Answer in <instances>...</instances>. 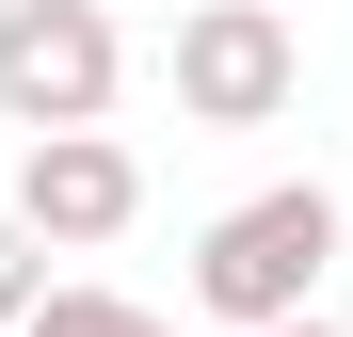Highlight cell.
I'll use <instances>...</instances> for the list:
<instances>
[{
    "mask_svg": "<svg viewBox=\"0 0 353 337\" xmlns=\"http://www.w3.org/2000/svg\"><path fill=\"white\" fill-rule=\"evenodd\" d=\"M129 81V32L97 0H0V112L17 129H97Z\"/></svg>",
    "mask_w": 353,
    "mask_h": 337,
    "instance_id": "2",
    "label": "cell"
},
{
    "mask_svg": "<svg viewBox=\"0 0 353 337\" xmlns=\"http://www.w3.org/2000/svg\"><path fill=\"white\" fill-rule=\"evenodd\" d=\"M17 337H176L161 305H129V289H32L17 305Z\"/></svg>",
    "mask_w": 353,
    "mask_h": 337,
    "instance_id": "5",
    "label": "cell"
},
{
    "mask_svg": "<svg viewBox=\"0 0 353 337\" xmlns=\"http://www.w3.org/2000/svg\"><path fill=\"white\" fill-rule=\"evenodd\" d=\"M321 273H337V193L273 177V193H241L193 241V305L209 321H289V305H321Z\"/></svg>",
    "mask_w": 353,
    "mask_h": 337,
    "instance_id": "1",
    "label": "cell"
},
{
    "mask_svg": "<svg viewBox=\"0 0 353 337\" xmlns=\"http://www.w3.org/2000/svg\"><path fill=\"white\" fill-rule=\"evenodd\" d=\"M129 209H145V177H129L112 129H32V161H17V225L32 241H112Z\"/></svg>",
    "mask_w": 353,
    "mask_h": 337,
    "instance_id": "4",
    "label": "cell"
},
{
    "mask_svg": "<svg viewBox=\"0 0 353 337\" xmlns=\"http://www.w3.org/2000/svg\"><path fill=\"white\" fill-rule=\"evenodd\" d=\"M289 81H305V48H289L273 0H193L176 17V112L193 129H273Z\"/></svg>",
    "mask_w": 353,
    "mask_h": 337,
    "instance_id": "3",
    "label": "cell"
},
{
    "mask_svg": "<svg viewBox=\"0 0 353 337\" xmlns=\"http://www.w3.org/2000/svg\"><path fill=\"white\" fill-rule=\"evenodd\" d=\"M225 337H337V321H321V305H289V321H225Z\"/></svg>",
    "mask_w": 353,
    "mask_h": 337,
    "instance_id": "7",
    "label": "cell"
},
{
    "mask_svg": "<svg viewBox=\"0 0 353 337\" xmlns=\"http://www.w3.org/2000/svg\"><path fill=\"white\" fill-rule=\"evenodd\" d=\"M32 289H48V241H32V225H17V209H0V321H17Z\"/></svg>",
    "mask_w": 353,
    "mask_h": 337,
    "instance_id": "6",
    "label": "cell"
}]
</instances>
